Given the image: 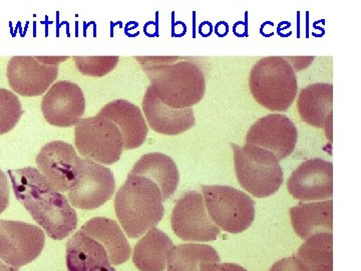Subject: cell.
Instances as JSON below:
<instances>
[{
  "label": "cell",
  "instance_id": "cell-1",
  "mask_svg": "<svg viewBox=\"0 0 361 271\" xmlns=\"http://www.w3.org/2000/svg\"><path fill=\"white\" fill-rule=\"evenodd\" d=\"M16 199L51 239L63 240L77 229L78 215L68 199L56 191L39 170H9Z\"/></svg>",
  "mask_w": 361,
  "mask_h": 271
},
{
  "label": "cell",
  "instance_id": "cell-2",
  "mask_svg": "<svg viewBox=\"0 0 361 271\" xmlns=\"http://www.w3.org/2000/svg\"><path fill=\"white\" fill-rule=\"evenodd\" d=\"M148 75L151 87L166 106L176 110L200 103L206 90L203 71L191 61L176 56L135 58Z\"/></svg>",
  "mask_w": 361,
  "mask_h": 271
},
{
  "label": "cell",
  "instance_id": "cell-3",
  "mask_svg": "<svg viewBox=\"0 0 361 271\" xmlns=\"http://www.w3.org/2000/svg\"><path fill=\"white\" fill-rule=\"evenodd\" d=\"M116 217L130 239H139L163 219L160 188L142 176H128L115 198Z\"/></svg>",
  "mask_w": 361,
  "mask_h": 271
},
{
  "label": "cell",
  "instance_id": "cell-4",
  "mask_svg": "<svg viewBox=\"0 0 361 271\" xmlns=\"http://www.w3.org/2000/svg\"><path fill=\"white\" fill-rule=\"evenodd\" d=\"M254 99L265 109L286 112L295 101L298 83L293 66L281 56H267L254 65L250 73Z\"/></svg>",
  "mask_w": 361,
  "mask_h": 271
},
{
  "label": "cell",
  "instance_id": "cell-5",
  "mask_svg": "<svg viewBox=\"0 0 361 271\" xmlns=\"http://www.w3.org/2000/svg\"><path fill=\"white\" fill-rule=\"evenodd\" d=\"M235 172L239 184L256 198L276 193L283 184V170L279 160L268 150L245 144H231Z\"/></svg>",
  "mask_w": 361,
  "mask_h": 271
},
{
  "label": "cell",
  "instance_id": "cell-6",
  "mask_svg": "<svg viewBox=\"0 0 361 271\" xmlns=\"http://www.w3.org/2000/svg\"><path fill=\"white\" fill-rule=\"evenodd\" d=\"M204 202L211 219L225 232L242 233L255 219V201L234 187L202 185Z\"/></svg>",
  "mask_w": 361,
  "mask_h": 271
},
{
  "label": "cell",
  "instance_id": "cell-7",
  "mask_svg": "<svg viewBox=\"0 0 361 271\" xmlns=\"http://www.w3.org/2000/svg\"><path fill=\"white\" fill-rule=\"evenodd\" d=\"M75 147L80 155L101 165H111L123 151L122 133L115 123L99 115L82 119L75 127Z\"/></svg>",
  "mask_w": 361,
  "mask_h": 271
},
{
  "label": "cell",
  "instance_id": "cell-8",
  "mask_svg": "<svg viewBox=\"0 0 361 271\" xmlns=\"http://www.w3.org/2000/svg\"><path fill=\"white\" fill-rule=\"evenodd\" d=\"M45 235L42 228L21 221L0 219V259L11 267L32 263L44 251Z\"/></svg>",
  "mask_w": 361,
  "mask_h": 271
},
{
  "label": "cell",
  "instance_id": "cell-9",
  "mask_svg": "<svg viewBox=\"0 0 361 271\" xmlns=\"http://www.w3.org/2000/svg\"><path fill=\"white\" fill-rule=\"evenodd\" d=\"M171 225L175 234L185 241H214L221 233L198 191H188L180 197L173 209Z\"/></svg>",
  "mask_w": 361,
  "mask_h": 271
},
{
  "label": "cell",
  "instance_id": "cell-10",
  "mask_svg": "<svg viewBox=\"0 0 361 271\" xmlns=\"http://www.w3.org/2000/svg\"><path fill=\"white\" fill-rule=\"evenodd\" d=\"M116 191V180L110 169L82 159L75 184L68 191L71 206L94 210L106 203Z\"/></svg>",
  "mask_w": 361,
  "mask_h": 271
},
{
  "label": "cell",
  "instance_id": "cell-11",
  "mask_svg": "<svg viewBox=\"0 0 361 271\" xmlns=\"http://www.w3.org/2000/svg\"><path fill=\"white\" fill-rule=\"evenodd\" d=\"M59 77V65L49 63V56H13L7 65L11 89L23 97L44 94Z\"/></svg>",
  "mask_w": 361,
  "mask_h": 271
},
{
  "label": "cell",
  "instance_id": "cell-12",
  "mask_svg": "<svg viewBox=\"0 0 361 271\" xmlns=\"http://www.w3.org/2000/svg\"><path fill=\"white\" fill-rule=\"evenodd\" d=\"M298 140V131L288 116L270 114L259 119L247 133L245 144L268 150L281 161L290 156Z\"/></svg>",
  "mask_w": 361,
  "mask_h": 271
},
{
  "label": "cell",
  "instance_id": "cell-13",
  "mask_svg": "<svg viewBox=\"0 0 361 271\" xmlns=\"http://www.w3.org/2000/svg\"><path fill=\"white\" fill-rule=\"evenodd\" d=\"M294 199L302 202L331 198L334 194V165L320 158L303 162L287 181Z\"/></svg>",
  "mask_w": 361,
  "mask_h": 271
},
{
  "label": "cell",
  "instance_id": "cell-14",
  "mask_svg": "<svg viewBox=\"0 0 361 271\" xmlns=\"http://www.w3.org/2000/svg\"><path fill=\"white\" fill-rule=\"evenodd\" d=\"M42 111L45 121L52 126H77L85 115L84 92L75 83L68 80L56 83L44 95Z\"/></svg>",
  "mask_w": 361,
  "mask_h": 271
},
{
  "label": "cell",
  "instance_id": "cell-15",
  "mask_svg": "<svg viewBox=\"0 0 361 271\" xmlns=\"http://www.w3.org/2000/svg\"><path fill=\"white\" fill-rule=\"evenodd\" d=\"M80 161L75 148L63 141L47 143L37 157L40 172L61 193L68 192L75 184Z\"/></svg>",
  "mask_w": 361,
  "mask_h": 271
},
{
  "label": "cell",
  "instance_id": "cell-16",
  "mask_svg": "<svg viewBox=\"0 0 361 271\" xmlns=\"http://www.w3.org/2000/svg\"><path fill=\"white\" fill-rule=\"evenodd\" d=\"M142 111L149 127L161 135L176 136L192 129L196 124L193 109L176 110L166 106L149 85L142 99Z\"/></svg>",
  "mask_w": 361,
  "mask_h": 271
},
{
  "label": "cell",
  "instance_id": "cell-17",
  "mask_svg": "<svg viewBox=\"0 0 361 271\" xmlns=\"http://www.w3.org/2000/svg\"><path fill=\"white\" fill-rule=\"evenodd\" d=\"M97 115L115 123L122 133L123 149L139 148L147 140L149 128L141 109L127 100H116L104 107Z\"/></svg>",
  "mask_w": 361,
  "mask_h": 271
},
{
  "label": "cell",
  "instance_id": "cell-18",
  "mask_svg": "<svg viewBox=\"0 0 361 271\" xmlns=\"http://www.w3.org/2000/svg\"><path fill=\"white\" fill-rule=\"evenodd\" d=\"M66 267L68 271H116L103 244L82 230L66 243Z\"/></svg>",
  "mask_w": 361,
  "mask_h": 271
},
{
  "label": "cell",
  "instance_id": "cell-19",
  "mask_svg": "<svg viewBox=\"0 0 361 271\" xmlns=\"http://www.w3.org/2000/svg\"><path fill=\"white\" fill-rule=\"evenodd\" d=\"M290 217L294 231L300 239H310L317 233H331L334 228V201L299 203L291 207Z\"/></svg>",
  "mask_w": 361,
  "mask_h": 271
},
{
  "label": "cell",
  "instance_id": "cell-20",
  "mask_svg": "<svg viewBox=\"0 0 361 271\" xmlns=\"http://www.w3.org/2000/svg\"><path fill=\"white\" fill-rule=\"evenodd\" d=\"M130 174L142 176L153 181L160 188L161 198L167 201L177 190L180 175L175 161L161 153H149L142 156L135 164Z\"/></svg>",
  "mask_w": 361,
  "mask_h": 271
},
{
  "label": "cell",
  "instance_id": "cell-21",
  "mask_svg": "<svg viewBox=\"0 0 361 271\" xmlns=\"http://www.w3.org/2000/svg\"><path fill=\"white\" fill-rule=\"evenodd\" d=\"M334 85L317 83L304 88L297 100L299 115L303 122L316 128H324L332 116Z\"/></svg>",
  "mask_w": 361,
  "mask_h": 271
},
{
  "label": "cell",
  "instance_id": "cell-22",
  "mask_svg": "<svg viewBox=\"0 0 361 271\" xmlns=\"http://www.w3.org/2000/svg\"><path fill=\"white\" fill-rule=\"evenodd\" d=\"M174 244L166 233L153 227L137 244L133 263L140 271H165Z\"/></svg>",
  "mask_w": 361,
  "mask_h": 271
},
{
  "label": "cell",
  "instance_id": "cell-23",
  "mask_svg": "<svg viewBox=\"0 0 361 271\" xmlns=\"http://www.w3.org/2000/svg\"><path fill=\"white\" fill-rule=\"evenodd\" d=\"M80 230L103 244L113 265H123L132 255L129 241L115 220L104 217L92 218L85 222Z\"/></svg>",
  "mask_w": 361,
  "mask_h": 271
},
{
  "label": "cell",
  "instance_id": "cell-24",
  "mask_svg": "<svg viewBox=\"0 0 361 271\" xmlns=\"http://www.w3.org/2000/svg\"><path fill=\"white\" fill-rule=\"evenodd\" d=\"M218 252L206 244H180L169 254L167 271H201L205 263H220Z\"/></svg>",
  "mask_w": 361,
  "mask_h": 271
},
{
  "label": "cell",
  "instance_id": "cell-25",
  "mask_svg": "<svg viewBox=\"0 0 361 271\" xmlns=\"http://www.w3.org/2000/svg\"><path fill=\"white\" fill-rule=\"evenodd\" d=\"M332 247V233H317L305 240L299 248L296 258L308 271H334Z\"/></svg>",
  "mask_w": 361,
  "mask_h": 271
},
{
  "label": "cell",
  "instance_id": "cell-26",
  "mask_svg": "<svg viewBox=\"0 0 361 271\" xmlns=\"http://www.w3.org/2000/svg\"><path fill=\"white\" fill-rule=\"evenodd\" d=\"M23 114L18 96L11 90L0 89V135L11 132L20 122Z\"/></svg>",
  "mask_w": 361,
  "mask_h": 271
},
{
  "label": "cell",
  "instance_id": "cell-27",
  "mask_svg": "<svg viewBox=\"0 0 361 271\" xmlns=\"http://www.w3.org/2000/svg\"><path fill=\"white\" fill-rule=\"evenodd\" d=\"M118 56H75V63L80 73L89 77H104L118 65Z\"/></svg>",
  "mask_w": 361,
  "mask_h": 271
},
{
  "label": "cell",
  "instance_id": "cell-28",
  "mask_svg": "<svg viewBox=\"0 0 361 271\" xmlns=\"http://www.w3.org/2000/svg\"><path fill=\"white\" fill-rule=\"evenodd\" d=\"M269 271H308L296 256L281 259L274 263Z\"/></svg>",
  "mask_w": 361,
  "mask_h": 271
},
{
  "label": "cell",
  "instance_id": "cell-29",
  "mask_svg": "<svg viewBox=\"0 0 361 271\" xmlns=\"http://www.w3.org/2000/svg\"><path fill=\"white\" fill-rule=\"evenodd\" d=\"M9 204V184L7 176L0 170V214L6 210Z\"/></svg>",
  "mask_w": 361,
  "mask_h": 271
},
{
  "label": "cell",
  "instance_id": "cell-30",
  "mask_svg": "<svg viewBox=\"0 0 361 271\" xmlns=\"http://www.w3.org/2000/svg\"><path fill=\"white\" fill-rule=\"evenodd\" d=\"M201 271H247L235 263H205L201 266Z\"/></svg>",
  "mask_w": 361,
  "mask_h": 271
},
{
  "label": "cell",
  "instance_id": "cell-31",
  "mask_svg": "<svg viewBox=\"0 0 361 271\" xmlns=\"http://www.w3.org/2000/svg\"><path fill=\"white\" fill-rule=\"evenodd\" d=\"M0 271H18V270H16V268L11 267V266H8L6 265V263H4V261L0 259Z\"/></svg>",
  "mask_w": 361,
  "mask_h": 271
}]
</instances>
